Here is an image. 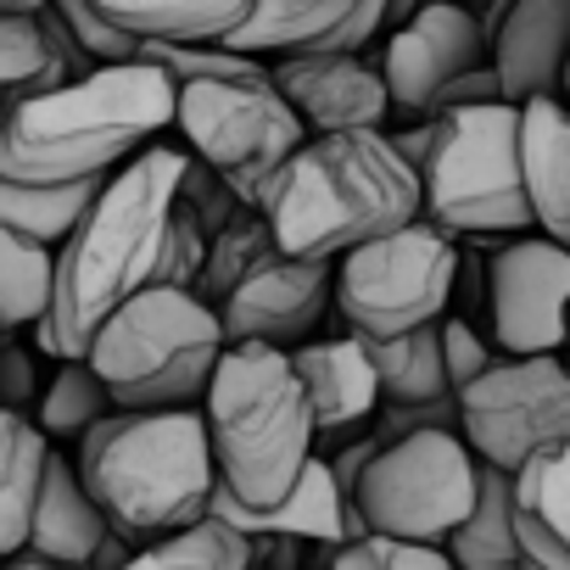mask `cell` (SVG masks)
I'll return each instance as SVG.
<instances>
[{
	"label": "cell",
	"mask_w": 570,
	"mask_h": 570,
	"mask_svg": "<svg viewBox=\"0 0 570 570\" xmlns=\"http://www.w3.org/2000/svg\"><path fill=\"white\" fill-rule=\"evenodd\" d=\"M179 174L185 151L151 140L101 185L96 207L57 246V303L35 325L46 358H90L96 331L157 279L163 235L179 202Z\"/></svg>",
	"instance_id": "1"
},
{
	"label": "cell",
	"mask_w": 570,
	"mask_h": 570,
	"mask_svg": "<svg viewBox=\"0 0 570 570\" xmlns=\"http://www.w3.org/2000/svg\"><path fill=\"white\" fill-rule=\"evenodd\" d=\"M179 85L157 62H101L57 90L18 101L0 124V179H101L174 129Z\"/></svg>",
	"instance_id": "2"
},
{
	"label": "cell",
	"mask_w": 570,
	"mask_h": 570,
	"mask_svg": "<svg viewBox=\"0 0 570 570\" xmlns=\"http://www.w3.org/2000/svg\"><path fill=\"white\" fill-rule=\"evenodd\" d=\"M425 213L420 168L386 129L308 135L263 196V218L297 257H342Z\"/></svg>",
	"instance_id": "3"
},
{
	"label": "cell",
	"mask_w": 570,
	"mask_h": 570,
	"mask_svg": "<svg viewBox=\"0 0 570 570\" xmlns=\"http://www.w3.org/2000/svg\"><path fill=\"white\" fill-rule=\"evenodd\" d=\"M73 464L107 509L112 531L135 542H157L196 525L213 509L218 487L202 409H112L79 436Z\"/></svg>",
	"instance_id": "4"
},
{
	"label": "cell",
	"mask_w": 570,
	"mask_h": 570,
	"mask_svg": "<svg viewBox=\"0 0 570 570\" xmlns=\"http://www.w3.org/2000/svg\"><path fill=\"white\" fill-rule=\"evenodd\" d=\"M202 414H207L218 481L240 503H279L303 481L320 442V420L292 364V347L229 342L202 397Z\"/></svg>",
	"instance_id": "5"
},
{
	"label": "cell",
	"mask_w": 570,
	"mask_h": 570,
	"mask_svg": "<svg viewBox=\"0 0 570 570\" xmlns=\"http://www.w3.org/2000/svg\"><path fill=\"white\" fill-rule=\"evenodd\" d=\"M196 297L218 314L229 342L303 347L336 303V257L285 252L263 207H246L213 235Z\"/></svg>",
	"instance_id": "6"
},
{
	"label": "cell",
	"mask_w": 570,
	"mask_h": 570,
	"mask_svg": "<svg viewBox=\"0 0 570 570\" xmlns=\"http://www.w3.org/2000/svg\"><path fill=\"white\" fill-rule=\"evenodd\" d=\"M229 336L218 314L179 285L135 292L90 342V364L118 409H202Z\"/></svg>",
	"instance_id": "7"
},
{
	"label": "cell",
	"mask_w": 570,
	"mask_h": 570,
	"mask_svg": "<svg viewBox=\"0 0 570 570\" xmlns=\"http://www.w3.org/2000/svg\"><path fill=\"white\" fill-rule=\"evenodd\" d=\"M425 213L453 235H520L531 224L520 174V107L481 101L436 112V140L420 168Z\"/></svg>",
	"instance_id": "8"
},
{
	"label": "cell",
	"mask_w": 570,
	"mask_h": 570,
	"mask_svg": "<svg viewBox=\"0 0 570 570\" xmlns=\"http://www.w3.org/2000/svg\"><path fill=\"white\" fill-rule=\"evenodd\" d=\"M459 285V246L431 213L353 246L336 257V314L353 336H403L442 325V308Z\"/></svg>",
	"instance_id": "9"
},
{
	"label": "cell",
	"mask_w": 570,
	"mask_h": 570,
	"mask_svg": "<svg viewBox=\"0 0 570 570\" xmlns=\"http://www.w3.org/2000/svg\"><path fill=\"white\" fill-rule=\"evenodd\" d=\"M174 129L185 146L218 168L246 207H263L274 174L292 163V151L308 140L303 112L285 101V90L268 73H240V79H196L179 85V112Z\"/></svg>",
	"instance_id": "10"
},
{
	"label": "cell",
	"mask_w": 570,
	"mask_h": 570,
	"mask_svg": "<svg viewBox=\"0 0 570 570\" xmlns=\"http://www.w3.org/2000/svg\"><path fill=\"white\" fill-rule=\"evenodd\" d=\"M481 487V453L464 442V431H409L392 436L364 481H358V509L370 531L386 537H414V542H448L459 520L475 509Z\"/></svg>",
	"instance_id": "11"
},
{
	"label": "cell",
	"mask_w": 570,
	"mask_h": 570,
	"mask_svg": "<svg viewBox=\"0 0 570 570\" xmlns=\"http://www.w3.org/2000/svg\"><path fill=\"white\" fill-rule=\"evenodd\" d=\"M459 431L503 470H520L537 448L570 442V358L503 353L470 392H459Z\"/></svg>",
	"instance_id": "12"
},
{
	"label": "cell",
	"mask_w": 570,
	"mask_h": 570,
	"mask_svg": "<svg viewBox=\"0 0 570 570\" xmlns=\"http://www.w3.org/2000/svg\"><path fill=\"white\" fill-rule=\"evenodd\" d=\"M487 325L509 358L570 347V246L514 235L487 263Z\"/></svg>",
	"instance_id": "13"
},
{
	"label": "cell",
	"mask_w": 570,
	"mask_h": 570,
	"mask_svg": "<svg viewBox=\"0 0 570 570\" xmlns=\"http://www.w3.org/2000/svg\"><path fill=\"white\" fill-rule=\"evenodd\" d=\"M481 62H492V40H487L475 7H464V0H425L381 46V73H386L392 107L409 118H431L436 96Z\"/></svg>",
	"instance_id": "14"
},
{
	"label": "cell",
	"mask_w": 570,
	"mask_h": 570,
	"mask_svg": "<svg viewBox=\"0 0 570 570\" xmlns=\"http://www.w3.org/2000/svg\"><path fill=\"white\" fill-rule=\"evenodd\" d=\"M285 101L303 112V124L314 135H336V129H386L392 90L386 73L370 68L358 51H303V57H279L268 73Z\"/></svg>",
	"instance_id": "15"
},
{
	"label": "cell",
	"mask_w": 570,
	"mask_h": 570,
	"mask_svg": "<svg viewBox=\"0 0 570 570\" xmlns=\"http://www.w3.org/2000/svg\"><path fill=\"white\" fill-rule=\"evenodd\" d=\"M570 62V0H509L503 23L492 29V68L509 101L559 96Z\"/></svg>",
	"instance_id": "16"
},
{
	"label": "cell",
	"mask_w": 570,
	"mask_h": 570,
	"mask_svg": "<svg viewBox=\"0 0 570 570\" xmlns=\"http://www.w3.org/2000/svg\"><path fill=\"white\" fill-rule=\"evenodd\" d=\"M292 364L308 386L320 436H353L358 425H370L386 403L381 392V370L364 347V336H331V342H303L292 347Z\"/></svg>",
	"instance_id": "17"
},
{
	"label": "cell",
	"mask_w": 570,
	"mask_h": 570,
	"mask_svg": "<svg viewBox=\"0 0 570 570\" xmlns=\"http://www.w3.org/2000/svg\"><path fill=\"white\" fill-rule=\"evenodd\" d=\"M347 492L331 475V459H308L303 481L285 492L279 503H240L224 481L213 487V514H224L229 525H240L246 537H297L314 548H336L347 542Z\"/></svg>",
	"instance_id": "18"
},
{
	"label": "cell",
	"mask_w": 570,
	"mask_h": 570,
	"mask_svg": "<svg viewBox=\"0 0 570 570\" xmlns=\"http://www.w3.org/2000/svg\"><path fill=\"white\" fill-rule=\"evenodd\" d=\"M101 62L85 57L73 29L57 18V7H0V96L29 101L40 90H57Z\"/></svg>",
	"instance_id": "19"
},
{
	"label": "cell",
	"mask_w": 570,
	"mask_h": 570,
	"mask_svg": "<svg viewBox=\"0 0 570 570\" xmlns=\"http://www.w3.org/2000/svg\"><path fill=\"white\" fill-rule=\"evenodd\" d=\"M520 174L531 224L570 246V101L531 96L520 101Z\"/></svg>",
	"instance_id": "20"
},
{
	"label": "cell",
	"mask_w": 570,
	"mask_h": 570,
	"mask_svg": "<svg viewBox=\"0 0 570 570\" xmlns=\"http://www.w3.org/2000/svg\"><path fill=\"white\" fill-rule=\"evenodd\" d=\"M112 520L107 509L96 503V492L85 487L79 464L51 453L46 464V487H40V503H35V525H29V548L23 553H40V559H57V564H79L90 570L96 548L107 542Z\"/></svg>",
	"instance_id": "21"
},
{
	"label": "cell",
	"mask_w": 570,
	"mask_h": 570,
	"mask_svg": "<svg viewBox=\"0 0 570 570\" xmlns=\"http://www.w3.org/2000/svg\"><path fill=\"white\" fill-rule=\"evenodd\" d=\"M514 520L531 564L570 570V442L537 448L514 470Z\"/></svg>",
	"instance_id": "22"
},
{
	"label": "cell",
	"mask_w": 570,
	"mask_h": 570,
	"mask_svg": "<svg viewBox=\"0 0 570 570\" xmlns=\"http://www.w3.org/2000/svg\"><path fill=\"white\" fill-rule=\"evenodd\" d=\"M358 0H252V18L224 40L246 57H303V51H336Z\"/></svg>",
	"instance_id": "23"
},
{
	"label": "cell",
	"mask_w": 570,
	"mask_h": 570,
	"mask_svg": "<svg viewBox=\"0 0 570 570\" xmlns=\"http://www.w3.org/2000/svg\"><path fill=\"white\" fill-rule=\"evenodd\" d=\"M51 453L57 448L35 414L0 409V553L7 559L29 548V525H35V503H40Z\"/></svg>",
	"instance_id": "24"
},
{
	"label": "cell",
	"mask_w": 570,
	"mask_h": 570,
	"mask_svg": "<svg viewBox=\"0 0 570 570\" xmlns=\"http://www.w3.org/2000/svg\"><path fill=\"white\" fill-rule=\"evenodd\" d=\"M442 548L453 553L459 570H520L525 564V542H520V520H514V470L481 459L475 509L459 520V531Z\"/></svg>",
	"instance_id": "25"
},
{
	"label": "cell",
	"mask_w": 570,
	"mask_h": 570,
	"mask_svg": "<svg viewBox=\"0 0 570 570\" xmlns=\"http://www.w3.org/2000/svg\"><path fill=\"white\" fill-rule=\"evenodd\" d=\"M96 7L135 40H213V46H224L252 18V0H96Z\"/></svg>",
	"instance_id": "26"
},
{
	"label": "cell",
	"mask_w": 570,
	"mask_h": 570,
	"mask_svg": "<svg viewBox=\"0 0 570 570\" xmlns=\"http://www.w3.org/2000/svg\"><path fill=\"white\" fill-rule=\"evenodd\" d=\"M107 179L112 174H101V179H62V185L0 179V224L18 229V235H35L46 246H62L79 229V218L96 207V196H101Z\"/></svg>",
	"instance_id": "27"
},
{
	"label": "cell",
	"mask_w": 570,
	"mask_h": 570,
	"mask_svg": "<svg viewBox=\"0 0 570 570\" xmlns=\"http://www.w3.org/2000/svg\"><path fill=\"white\" fill-rule=\"evenodd\" d=\"M375 370H381V392L386 403H442L459 397L448 381V353H442V325H420L403 336H375L364 342Z\"/></svg>",
	"instance_id": "28"
},
{
	"label": "cell",
	"mask_w": 570,
	"mask_h": 570,
	"mask_svg": "<svg viewBox=\"0 0 570 570\" xmlns=\"http://www.w3.org/2000/svg\"><path fill=\"white\" fill-rule=\"evenodd\" d=\"M57 303V246L0 224V325L35 331Z\"/></svg>",
	"instance_id": "29"
},
{
	"label": "cell",
	"mask_w": 570,
	"mask_h": 570,
	"mask_svg": "<svg viewBox=\"0 0 570 570\" xmlns=\"http://www.w3.org/2000/svg\"><path fill=\"white\" fill-rule=\"evenodd\" d=\"M252 559H257V537H246L240 525L207 509L196 525L140 542L124 570H252Z\"/></svg>",
	"instance_id": "30"
},
{
	"label": "cell",
	"mask_w": 570,
	"mask_h": 570,
	"mask_svg": "<svg viewBox=\"0 0 570 570\" xmlns=\"http://www.w3.org/2000/svg\"><path fill=\"white\" fill-rule=\"evenodd\" d=\"M112 409H118V403H112V386L101 381V370H96L90 358H62L57 375L46 381V392H40L35 420H40V431H46L51 442H79V436H85L90 425H101Z\"/></svg>",
	"instance_id": "31"
},
{
	"label": "cell",
	"mask_w": 570,
	"mask_h": 570,
	"mask_svg": "<svg viewBox=\"0 0 570 570\" xmlns=\"http://www.w3.org/2000/svg\"><path fill=\"white\" fill-rule=\"evenodd\" d=\"M140 62H157L174 85L263 73L257 57H246V51H235V46H213V40H140Z\"/></svg>",
	"instance_id": "32"
},
{
	"label": "cell",
	"mask_w": 570,
	"mask_h": 570,
	"mask_svg": "<svg viewBox=\"0 0 570 570\" xmlns=\"http://www.w3.org/2000/svg\"><path fill=\"white\" fill-rule=\"evenodd\" d=\"M325 570H459L442 542H414V537H386L364 531L353 542H336Z\"/></svg>",
	"instance_id": "33"
},
{
	"label": "cell",
	"mask_w": 570,
	"mask_h": 570,
	"mask_svg": "<svg viewBox=\"0 0 570 570\" xmlns=\"http://www.w3.org/2000/svg\"><path fill=\"white\" fill-rule=\"evenodd\" d=\"M207 252H213V229L185 202H174V218H168V235H163V257H157V279L151 285H179V292H196V279L207 268Z\"/></svg>",
	"instance_id": "34"
},
{
	"label": "cell",
	"mask_w": 570,
	"mask_h": 570,
	"mask_svg": "<svg viewBox=\"0 0 570 570\" xmlns=\"http://www.w3.org/2000/svg\"><path fill=\"white\" fill-rule=\"evenodd\" d=\"M51 7H57V18L73 29V40L85 46L90 62H135V57H140V40L124 35V29L96 7V0H51Z\"/></svg>",
	"instance_id": "35"
},
{
	"label": "cell",
	"mask_w": 570,
	"mask_h": 570,
	"mask_svg": "<svg viewBox=\"0 0 570 570\" xmlns=\"http://www.w3.org/2000/svg\"><path fill=\"white\" fill-rule=\"evenodd\" d=\"M179 202L218 235L229 218H240L246 213V202L235 196V185L218 174V168H207L202 157H185V174H179Z\"/></svg>",
	"instance_id": "36"
},
{
	"label": "cell",
	"mask_w": 570,
	"mask_h": 570,
	"mask_svg": "<svg viewBox=\"0 0 570 570\" xmlns=\"http://www.w3.org/2000/svg\"><path fill=\"white\" fill-rule=\"evenodd\" d=\"M442 353H448V381H453V392H470V386L503 358V347H498L492 336H481L470 320H442Z\"/></svg>",
	"instance_id": "37"
},
{
	"label": "cell",
	"mask_w": 570,
	"mask_h": 570,
	"mask_svg": "<svg viewBox=\"0 0 570 570\" xmlns=\"http://www.w3.org/2000/svg\"><path fill=\"white\" fill-rule=\"evenodd\" d=\"M40 364H35V353L23 347V342H12L7 336V353H0V409H40Z\"/></svg>",
	"instance_id": "38"
},
{
	"label": "cell",
	"mask_w": 570,
	"mask_h": 570,
	"mask_svg": "<svg viewBox=\"0 0 570 570\" xmlns=\"http://www.w3.org/2000/svg\"><path fill=\"white\" fill-rule=\"evenodd\" d=\"M386 414H381V436L392 442V436H409V431H436V425H448V431H459V397H442V403H381Z\"/></svg>",
	"instance_id": "39"
},
{
	"label": "cell",
	"mask_w": 570,
	"mask_h": 570,
	"mask_svg": "<svg viewBox=\"0 0 570 570\" xmlns=\"http://www.w3.org/2000/svg\"><path fill=\"white\" fill-rule=\"evenodd\" d=\"M481 101H509V90H503V79H498V68H492V62H481V68L459 73V79L436 96L431 118H436V112H453V107H481Z\"/></svg>",
	"instance_id": "40"
},
{
	"label": "cell",
	"mask_w": 570,
	"mask_h": 570,
	"mask_svg": "<svg viewBox=\"0 0 570 570\" xmlns=\"http://www.w3.org/2000/svg\"><path fill=\"white\" fill-rule=\"evenodd\" d=\"M386 448V436L375 431V436H358V442H342L336 448V459H331V475H336V487L347 492V498H358V481H364V470H370V459Z\"/></svg>",
	"instance_id": "41"
},
{
	"label": "cell",
	"mask_w": 570,
	"mask_h": 570,
	"mask_svg": "<svg viewBox=\"0 0 570 570\" xmlns=\"http://www.w3.org/2000/svg\"><path fill=\"white\" fill-rule=\"evenodd\" d=\"M392 135V146L414 163V168H425V157H431V140H436V118H420L414 129H386Z\"/></svg>",
	"instance_id": "42"
},
{
	"label": "cell",
	"mask_w": 570,
	"mask_h": 570,
	"mask_svg": "<svg viewBox=\"0 0 570 570\" xmlns=\"http://www.w3.org/2000/svg\"><path fill=\"white\" fill-rule=\"evenodd\" d=\"M0 570H79V564H57V559H40V553H12Z\"/></svg>",
	"instance_id": "43"
},
{
	"label": "cell",
	"mask_w": 570,
	"mask_h": 570,
	"mask_svg": "<svg viewBox=\"0 0 570 570\" xmlns=\"http://www.w3.org/2000/svg\"><path fill=\"white\" fill-rule=\"evenodd\" d=\"M0 7H46V0H0Z\"/></svg>",
	"instance_id": "44"
},
{
	"label": "cell",
	"mask_w": 570,
	"mask_h": 570,
	"mask_svg": "<svg viewBox=\"0 0 570 570\" xmlns=\"http://www.w3.org/2000/svg\"><path fill=\"white\" fill-rule=\"evenodd\" d=\"M559 96H564V101H570V62H564V90H559Z\"/></svg>",
	"instance_id": "45"
},
{
	"label": "cell",
	"mask_w": 570,
	"mask_h": 570,
	"mask_svg": "<svg viewBox=\"0 0 570 570\" xmlns=\"http://www.w3.org/2000/svg\"><path fill=\"white\" fill-rule=\"evenodd\" d=\"M7 336H12V331H7V325H0V353H7Z\"/></svg>",
	"instance_id": "46"
},
{
	"label": "cell",
	"mask_w": 570,
	"mask_h": 570,
	"mask_svg": "<svg viewBox=\"0 0 570 570\" xmlns=\"http://www.w3.org/2000/svg\"><path fill=\"white\" fill-rule=\"evenodd\" d=\"M520 570H548V564H531V559H525V564H520Z\"/></svg>",
	"instance_id": "47"
},
{
	"label": "cell",
	"mask_w": 570,
	"mask_h": 570,
	"mask_svg": "<svg viewBox=\"0 0 570 570\" xmlns=\"http://www.w3.org/2000/svg\"><path fill=\"white\" fill-rule=\"evenodd\" d=\"M464 7H487V0H464Z\"/></svg>",
	"instance_id": "48"
},
{
	"label": "cell",
	"mask_w": 570,
	"mask_h": 570,
	"mask_svg": "<svg viewBox=\"0 0 570 570\" xmlns=\"http://www.w3.org/2000/svg\"><path fill=\"white\" fill-rule=\"evenodd\" d=\"M0 564H7V553H0Z\"/></svg>",
	"instance_id": "49"
}]
</instances>
